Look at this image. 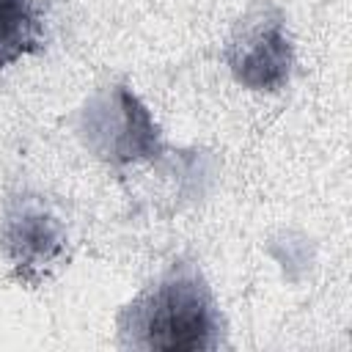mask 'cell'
<instances>
[{"label":"cell","mask_w":352,"mask_h":352,"mask_svg":"<svg viewBox=\"0 0 352 352\" xmlns=\"http://www.w3.org/2000/svg\"><path fill=\"white\" fill-rule=\"evenodd\" d=\"M80 135L85 146L110 165L154 160L162 154L160 129L151 121V113L126 85H107L85 104Z\"/></svg>","instance_id":"cell-2"},{"label":"cell","mask_w":352,"mask_h":352,"mask_svg":"<svg viewBox=\"0 0 352 352\" xmlns=\"http://www.w3.org/2000/svg\"><path fill=\"white\" fill-rule=\"evenodd\" d=\"M63 226L36 198L8 204L0 220V250L25 283H38L63 256Z\"/></svg>","instance_id":"cell-4"},{"label":"cell","mask_w":352,"mask_h":352,"mask_svg":"<svg viewBox=\"0 0 352 352\" xmlns=\"http://www.w3.org/2000/svg\"><path fill=\"white\" fill-rule=\"evenodd\" d=\"M44 22L33 0H0V69L38 52Z\"/></svg>","instance_id":"cell-5"},{"label":"cell","mask_w":352,"mask_h":352,"mask_svg":"<svg viewBox=\"0 0 352 352\" xmlns=\"http://www.w3.org/2000/svg\"><path fill=\"white\" fill-rule=\"evenodd\" d=\"M223 60L234 80L253 91H278L292 74V41L280 8L270 0H253L236 19Z\"/></svg>","instance_id":"cell-3"},{"label":"cell","mask_w":352,"mask_h":352,"mask_svg":"<svg viewBox=\"0 0 352 352\" xmlns=\"http://www.w3.org/2000/svg\"><path fill=\"white\" fill-rule=\"evenodd\" d=\"M118 333L135 349H214L220 316L201 272L173 264L118 314Z\"/></svg>","instance_id":"cell-1"}]
</instances>
